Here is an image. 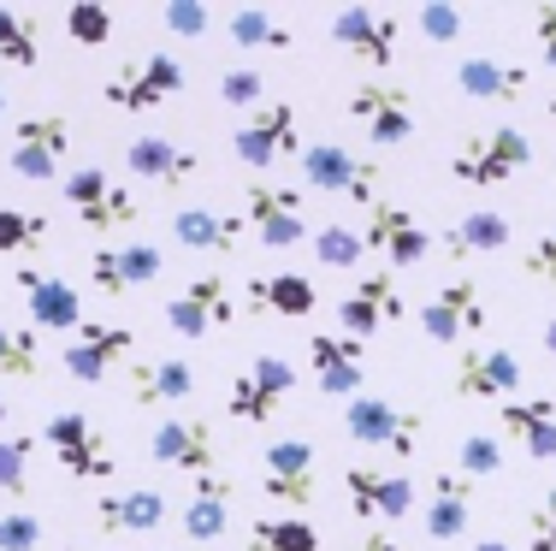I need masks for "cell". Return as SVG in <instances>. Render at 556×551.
Instances as JSON below:
<instances>
[{
  "mask_svg": "<svg viewBox=\"0 0 556 551\" xmlns=\"http://www.w3.org/2000/svg\"><path fill=\"white\" fill-rule=\"evenodd\" d=\"M533 161V137L521 125H492V130H473L456 154H450V178L462 190H497L509 184L521 166Z\"/></svg>",
  "mask_w": 556,
  "mask_h": 551,
  "instance_id": "cell-1",
  "label": "cell"
},
{
  "mask_svg": "<svg viewBox=\"0 0 556 551\" xmlns=\"http://www.w3.org/2000/svg\"><path fill=\"white\" fill-rule=\"evenodd\" d=\"M302 184H308V190H326V196H343V202L374 208L386 178H379V166L367 161V154H355L350 142L320 137V142H302Z\"/></svg>",
  "mask_w": 556,
  "mask_h": 551,
  "instance_id": "cell-2",
  "label": "cell"
},
{
  "mask_svg": "<svg viewBox=\"0 0 556 551\" xmlns=\"http://www.w3.org/2000/svg\"><path fill=\"white\" fill-rule=\"evenodd\" d=\"M343 433L355 444H374V451H391L396 463H408L420 451V439H427V422L415 410H403V403L379 398V391H362V398L343 403Z\"/></svg>",
  "mask_w": 556,
  "mask_h": 551,
  "instance_id": "cell-3",
  "label": "cell"
},
{
  "mask_svg": "<svg viewBox=\"0 0 556 551\" xmlns=\"http://www.w3.org/2000/svg\"><path fill=\"white\" fill-rule=\"evenodd\" d=\"M60 196L77 214V226H89V231H130L142 220L137 196H130L113 173H101V166H72V173L60 178Z\"/></svg>",
  "mask_w": 556,
  "mask_h": 551,
  "instance_id": "cell-4",
  "label": "cell"
},
{
  "mask_svg": "<svg viewBox=\"0 0 556 551\" xmlns=\"http://www.w3.org/2000/svg\"><path fill=\"white\" fill-rule=\"evenodd\" d=\"M184 89V65L172 48H149L142 60H125L118 72L101 84V96H108L113 113H154L161 101H172Z\"/></svg>",
  "mask_w": 556,
  "mask_h": 551,
  "instance_id": "cell-5",
  "label": "cell"
},
{
  "mask_svg": "<svg viewBox=\"0 0 556 551\" xmlns=\"http://www.w3.org/2000/svg\"><path fill=\"white\" fill-rule=\"evenodd\" d=\"M42 444H48V456L65 468L72 480H89V487H101V480H113V451H108V439H101V427L89 422L84 410H60V415H48V427H42Z\"/></svg>",
  "mask_w": 556,
  "mask_h": 551,
  "instance_id": "cell-6",
  "label": "cell"
},
{
  "mask_svg": "<svg viewBox=\"0 0 556 551\" xmlns=\"http://www.w3.org/2000/svg\"><path fill=\"white\" fill-rule=\"evenodd\" d=\"M290 391H296V362L267 350V356H255L243 374L231 379V386H225V415L243 422V427H267Z\"/></svg>",
  "mask_w": 556,
  "mask_h": 551,
  "instance_id": "cell-7",
  "label": "cell"
},
{
  "mask_svg": "<svg viewBox=\"0 0 556 551\" xmlns=\"http://www.w3.org/2000/svg\"><path fill=\"white\" fill-rule=\"evenodd\" d=\"M231 154H237L243 166H255V173H267V166H278V161H290V154L302 161V113L290 108V101H261V108L249 113L243 125H237Z\"/></svg>",
  "mask_w": 556,
  "mask_h": 551,
  "instance_id": "cell-8",
  "label": "cell"
},
{
  "mask_svg": "<svg viewBox=\"0 0 556 551\" xmlns=\"http://www.w3.org/2000/svg\"><path fill=\"white\" fill-rule=\"evenodd\" d=\"M261 492L278 510H308L314 492H320V475H314V439L302 433H278V439L261 451Z\"/></svg>",
  "mask_w": 556,
  "mask_h": 551,
  "instance_id": "cell-9",
  "label": "cell"
},
{
  "mask_svg": "<svg viewBox=\"0 0 556 551\" xmlns=\"http://www.w3.org/2000/svg\"><path fill=\"white\" fill-rule=\"evenodd\" d=\"M65 149H72V120L42 113V120H18L7 142V166L24 184H54L65 173Z\"/></svg>",
  "mask_w": 556,
  "mask_h": 551,
  "instance_id": "cell-10",
  "label": "cell"
},
{
  "mask_svg": "<svg viewBox=\"0 0 556 551\" xmlns=\"http://www.w3.org/2000/svg\"><path fill=\"white\" fill-rule=\"evenodd\" d=\"M326 30H332V42L355 65L386 72V65L396 60V42H403V12H391V7H343V12H332Z\"/></svg>",
  "mask_w": 556,
  "mask_h": 551,
  "instance_id": "cell-11",
  "label": "cell"
},
{
  "mask_svg": "<svg viewBox=\"0 0 556 551\" xmlns=\"http://www.w3.org/2000/svg\"><path fill=\"white\" fill-rule=\"evenodd\" d=\"M149 456L172 475H219V433L207 422H195V415H161V422L149 427Z\"/></svg>",
  "mask_w": 556,
  "mask_h": 551,
  "instance_id": "cell-12",
  "label": "cell"
},
{
  "mask_svg": "<svg viewBox=\"0 0 556 551\" xmlns=\"http://www.w3.org/2000/svg\"><path fill=\"white\" fill-rule=\"evenodd\" d=\"M521 386H527V362L503 345H468L456 356V374H450L456 398H480V403H509L521 398Z\"/></svg>",
  "mask_w": 556,
  "mask_h": 551,
  "instance_id": "cell-13",
  "label": "cell"
},
{
  "mask_svg": "<svg viewBox=\"0 0 556 551\" xmlns=\"http://www.w3.org/2000/svg\"><path fill=\"white\" fill-rule=\"evenodd\" d=\"M403 321H408V297L391 273H367V279H355L350 291L338 297V326L350 338H362V345H374V333L403 326Z\"/></svg>",
  "mask_w": 556,
  "mask_h": 551,
  "instance_id": "cell-14",
  "label": "cell"
},
{
  "mask_svg": "<svg viewBox=\"0 0 556 551\" xmlns=\"http://www.w3.org/2000/svg\"><path fill=\"white\" fill-rule=\"evenodd\" d=\"M343 108H350V120L362 125L379 149H403V142L415 137V101H408V89H396V84L362 77V84L343 96Z\"/></svg>",
  "mask_w": 556,
  "mask_h": 551,
  "instance_id": "cell-15",
  "label": "cell"
},
{
  "mask_svg": "<svg viewBox=\"0 0 556 551\" xmlns=\"http://www.w3.org/2000/svg\"><path fill=\"white\" fill-rule=\"evenodd\" d=\"M137 356V333L130 326H113V321H89L84 333L65 345V374L77 379V386H108V379Z\"/></svg>",
  "mask_w": 556,
  "mask_h": 551,
  "instance_id": "cell-16",
  "label": "cell"
},
{
  "mask_svg": "<svg viewBox=\"0 0 556 551\" xmlns=\"http://www.w3.org/2000/svg\"><path fill=\"white\" fill-rule=\"evenodd\" d=\"M343 498L355 522H403L415 510V475L408 468H343Z\"/></svg>",
  "mask_w": 556,
  "mask_h": 551,
  "instance_id": "cell-17",
  "label": "cell"
},
{
  "mask_svg": "<svg viewBox=\"0 0 556 551\" xmlns=\"http://www.w3.org/2000/svg\"><path fill=\"white\" fill-rule=\"evenodd\" d=\"M237 314V297H231V279L225 273H202V279H190L178 297L166 303V326L178 338H214L231 326Z\"/></svg>",
  "mask_w": 556,
  "mask_h": 551,
  "instance_id": "cell-18",
  "label": "cell"
},
{
  "mask_svg": "<svg viewBox=\"0 0 556 551\" xmlns=\"http://www.w3.org/2000/svg\"><path fill=\"white\" fill-rule=\"evenodd\" d=\"M485 297H480V279H450L439 291L420 303V333L432 338V345H462V338L485 333Z\"/></svg>",
  "mask_w": 556,
  "mask_h": 551,
  "instance_id": "cell-19",
  "label": "cell"
},
{
  "mask_svg": "<svg viewBox=\"0 0 556 551\" xmlns=\"http://www.w3.org/2000/svg\"><path fill=\"white\" fill-rule=\"evenodd\" d=\"M362 243H367V255H386L391 267H420V261L432 255V238L420 231V220L408 214L403 202H391V196H379V202L367 208Z\"/></svg>",
  "mask_w": 556,
  "mask_h": 551,
  "instance_id": "cell-20",
  "label": "cell"
},
{
  "mask_svg": "<svg viewBox=\"0 0 556 551\" xmlns=\"http://www.w3.org/2000/svg\"><path fill=\"white\" fill-rule=\"evenodd\" d=\"M243 226L255 231L267 249H296L308 238V220H302V190H278V184H249L243 190Z\"/></svg>",
  "mask_w": 556,
  "mask_h": 551,
  "instance_id": "cell-21",
  "label": "cell"
},
{
  "mask_svg": "<svg viewBox=\"0 0 556 551\" xmlns=\"http://www.w3.org/2000/svg\"><path fill=\"white\" fill-rule=\"evenodd\" d=\"M308 367L320 398H362L367 386V345L350 333H308Z\"/></svg>",
  "mask_w": 556,
  "mask_h": 551,
  "instance_id": "cell-22",
  "label": "cell"
},
{
  "mask_svg": "<svg viewBox=\"0 0 556 551\" xmlns=\"http://www.w3.org/2000/svg\"><path fill=\"white\" fill-rule=\"evenodd\" d=\"M166 267V255L154 243H101L89 249V285H96L101 297H130L137 285H154Z\"/></svg>",
  "mask_w": 556,
  "mask_h": 551,
  "instance_id": "cell-23",
  "label": "cell"
},
{
  "mask_svg": "<svg viewBox=\"0 0 556 551\" xmlns=\"http://www.w3.org/2000/svg\"><path fill=\"white\" fill-rule=\"evenodd\" d=\"M18 291H24L30 333H84V297H77V285H65L60 273L18 267Z\"/></svg>",
  "mask_w": 556,
  "mask_h": 551,
  "instance_id": "cell-24",
  "label": "cell"
},
{
  "mask_svg": "<svg viewBox=\"0 0 556 551\" xmlns=\"http://www.w3.org/2000/svg\"><path fill=\"white\" fill-rule=\"evenodd\" d=\"M125 166H130L142 184H154V190H184V184L202 173L195 149H184L178 137H161V130H142V137H130V142H125Z\"/></svg>",
  "mask_w": 556,
  "mask_h": 551,
  "instance_id": "cell-25",
  "label": "cell"
},
{
  "mask_svg": "<svg viewBox=\"0 0 556 551\" xmlns=\"http://www.w3.org/2000/svg\"><path fill=\"white\" fill-rule=\"evenodd\" d=\"M503 439H515V451L527 463H556V398L533 391V398H509L497 415Z\"/></svg>",
  "mask_w": 556,
  "mask_h": 551,
  "instance_id": "cell-26",
  "label": "cell"
},
{
  "mask_svg": "<svg viewBox=\"0 0 556 551\" xmlns=\"http://www.w3.org/2000/svg\"><path fill=\"white\" fill-rule=\"evenodd\" d=\"M468 516H473V480L456 475V468L432 475L427 480V504H420V528H427V540L456 546L462 534H468Z\"/></svg>",
  "mask_w": 556,
  "mask_h": 551,
  "instance_id": "cell-27",
  "label": "cell"
},
{
  "mask_svg": "<svg viewBox=\"0 0 556 551\" xmlns=\"http://www.w3.org/2000/svg\"><path fill=\"white\" fill-rule=\"evenodd\" d=\"M231 504H237V487H231V475H202V480H190V498H184V540H195V546H214L225 540V528H231Z\"/></svg>",
  "mask_w": 556,
  "mask_h": 551,
  "instance_id": "cell-28",
  "label": "cell"
},
{
  "mask_svg": "<svg viewBox=\"0 0 556 551\" xmlns=\"http://www.w3.org/2000/svg\"><path fill=\"white\" fill-rule=\"evenodd\" d=\"M456 89L468 101H521L533 89V72L515 60H497V54H462L456 60Z\"/></svg>",
  "mask_w": 556,
  "mask_h": 551,
  "instance_id": "cell-29",
  "label": "cell"
},
{
  "mask_svg": "<svg viewBox=\"0 0 556 551\" xmlns=\"http://www.w3.org/2000/svg\"><path fill=\"white\" fill-rule=\"evenodd\" d=\"M243 297L255 314H285V321H308L320 309V291L308 285V273H255V279H243Z\"/></svg>",
  "mask_w": 556,
  "mask_h": 551,
  "instance_id": "cell-30",
  "label": "cell"
},
{
  "mask_svg": "<svg viewBox=\"0 0 556 551\" xmlns=\"http://www.w3.org/2000/svg\"><path fill=\"white\" fill-rule=\"evenodd\" d=\"M509 243H515V220L497 214V208H473V214L450 220V231H444L439 249L450 261H468V255H503Z\"/></svg>",
  "mask_w": 556,
  "mask_h": 551,
  "instance_id": "cell-31",
  "label": "cell"
},
{
  "mask_svg": "<svg viewBox=\"0 0 556 551\" xmlns=\"http://www.w3.org/2000/svg\"><path fill=\"white\" fill-rule=\"evenodd\" d=\"M172 238L178 249H195V255H231L237 238H243V214H219V208H178L172 214Z\"/></svg>",
  "mask_w": 556,
  "mask_h": 551,
  "instance_id": "cell-32",
  "label": "cell"
},
{
  "mask_svg": "<svg viewBox=\"0 0 556 551\" xmlns=\"http://www.w3.org/2000/svg\"><path fill=\"white\" fill-rule=\"evenodd\" d=\"M190 391H195V367L184 356H161V362L130 367V403H137V410H166V403H184Z\"/></svg>",
  "mask_w": 556,
  "mask_h": 551,
  "instance_id": "cell-33",
  "label": "cell"
},
{
  "mask_svg": "<svg viewBox=\"0 0 556 551\" xmlns=\"http://www.w3.org/2000/svg\"><path fill=\"white\" fill-rule=\"evenodd\" d=\"M96 522L108 534H154L166 522V498L154 487H125V492H108L96 498Z\"/></svg>",
  "mask_w": 556,
  "mask_h": 551,
  "instance_id": "cell-34",
  "label": "cell"
},
{
  "mask_svg": "<svg viewBox=\"0 0 556 551\" xmlns=\"http://www.w3.org/2000/svg\"><path fill=\"white\" fill-rule=\"evenodd\" d=\"M225 36H231L237 48H255V54H273V48L285 54V48H296V30L267 7H237L231 18H225Z\"/></svg>",
  "mask_w": 556,
  "mask_h": 551,
  "instance_id": "cell-35",
  "label": "cell"
},
{
  "mask_svg": "<svg viewBox=\"0 0 556 551\" xmlns=\"http://www.w3.org/2000/svg\"><path fill=\"white\" fill-rule=\"evenodd\" d=\"M0 60L18 72L42 65V18L30 7H0Z\"/></svg>",
  "mask_w": 556,
  "mask_h": 551,
  "instance_id": "cell-36",
  "label": "cell"
},
{
  "mask_svg": "<svg viewBox=\"0 0 556 551\" xmlns=\"http://www.w3.org/2000/svg\"><path fill=\"white\" fill-rule=\"evenodd\" d=\"M249 551H320V534L302 516H267L249 522Z\"/></svg>",
  "mask_w": 556,
  "mask_h": 551,
  "instance_id": "cell-37",
  "label": "cell"
},
{
  "mask_svg": "<svg viewBox=\"0 0 556 551\" xmlns=\"http://www.w3.org/2000/svg\"><path fill=\"white\" fill-rule=\"evenodd\" d=\"M42 374V333L0 321V379H36Z\"/></svg>",
  "mask_w": 556,
  "mask_h": 551,
  "instance_id": "cell-38",
  "label": "cell"
},
{
  "mask_svg": "<svg viewBox=\"0 0 556 551\" xmlns=\"http://www.w3.org/2000/svg\"><path fill=\"white\" fill-rule=\"evenodd\" d=\"M30 456L36 433H0V492L7 498H30Z\"/></svg>",
  "mask_w": 556,
  "mask_h": 551,
  "instance_id": "cell-39",
  "label": "cell"
},
{
  "mask_svg": "<svg viewBox=\"0 0 556 551\" xmlns=\"http://www.w3.org/2000/svg\"><path fill=\"white\" fill-rule=\"evenodd\" d=\"M65 36L77 48H108L113 42V7L108 0H72L65 7Z\"/></svg>",
  "mask_w": 556,
  "mask_h": 551,
  "instance_id": "cell-40",
  "label": "cell"
},
{
  "mask_svg": "<svg viewBox=\"0 0 556 551\" xmlns=\"http://www.w3.org/2000/svg\"><path fill=\"white\" fill-rule=\"evenodd\" d=\"M314 261H320V267H338V273H350V267H362L367 261V243H362V231L355 226H320L314 231Z\"/></svg>",
  "mask_w": 556,
  "mask_h": 551,
  "instance_id": "cell-41",
  "label": "cell"
},
{
  "mask_svg": "<svg viewBox=\"0 0 556 551\" xmlns=\"http://www.w3.org/2000/svg\"><path fill=\"white\" fill-rule=\"evenodd\" d=\"M456 475H468V480H480V475H503V439L497 433H462V444H456Z\"/></svg>",
  "mask_w": 556,
  "mask_h": 551,
  "instance_id": "cell-42",
  "label": "cell"
},
{
  "mask_svg": "<svg viewBox=\"0 0 556 551\" xmlns=\"http://www.w3.org/2000/svg\"><path fill=\"white\" fill-rule=\"evenodd\" d=\"M42 243H48V220L36 208H0V255L42 249Z\"/></svg>",
  "mask_w": 556,
  "mask_h": 551,
  "instance_id": "cell-43",
  "label": "cell"
},
{
  "mask_svg": "<svg viewBox=\"0 0 556 551\" xmlns=\"http://www.w3.org/2000/svg\"><path fill=\"white\" fill-rule=\"evenodd\" d=\"M261 96H267V77H261L255 65H225V72H219V101H225V108L255 113Z\"/></svg>",
  "mask_w": 556,
  "mask_h": 551,
  "instance_id": "cell-44",
  "label": "cell"
},
{
  "mask_svg": "<svg viewBox=\"0 0 556 551\" xmlns=\"http://www.w3.org/2000/svg\"><path fill=\"white\" fill-rule=\"evenodd\" d=\"M415 24H420V36L439 42V48H450V42L468 36V18H462V7H450V0H427V7L415 12Z\"/></svg>",
  "mask_w": 556,
  "mask_h": 551,
  "instance_id": "cell-45",
  "label": "cell"
},
{
  "mask_svg": "<svg viewBox=\"0 0 556 551\" xmlns=\"http://www.w3.org/2000/svg\"><path fill=\"white\" fill-rule=\"evenodd\" d=\"M48 540V522L30 516V510H7L0 516V551H42Z\"/></svg>",
  "mask_w": 556,
  "mask_h": 551,
  "instance_id": "cell-46",
  "label": "cell"
},
{
  "mask_svg": "<svg viewBox=\"0 0 556 551\" xmlns=\"http://www.w3.org/2000/svg\"><path fill=\"white\" fill-rule=\"evenodd\" d=\"M161 24L172 36H207V30H214V12H207V0H166Z\"/></svg>",
  "mask_w": 556,
  "mask_h": 551,
  "instance_id": "cell-47",
  "label": "cell"
},
{
  "mask_svg": "<svg viewBox=\"0 0 556 551\" xmlns=\"http://www.w3.org/2000/svg\"><path fill=\"white\" fill-rule=\"evenodd\" d=\"M521 273H527L533 285H556V226L545 231V238H533V243H527Z\"/></svg>",
  "mask_w": 556,
  "mask_h": 551,
  "instance_id": "cell-48",
  "label": "cell"
},
{
  "mask_svg": "<svg viewBox=\"0 0 556 551\" xmlns=\"http://www.w3.org/2000/svg\"><path fill=\"white\" fill-rule=\"evenodd\" d=\"M527 551H556V487L539 498V510L527 516Z\"/></svg>",
  "mask_w": 556,
  "mask_h": 551,
  "instance_id": "cell-49",
  "label": "cell"
},
{
  "mask_svg": "<svg viewBox=\"0 0 556 551\" xmlns=\"http://www.w3.org/2000/svg\"><path fill=\"white\" fill-rule=\"evenodd\" d=\"M533 36H539V65H551V72H556V0L533 7Z\"/></svg>",
  "mask_w": 556,
  "mask_h": 551,
  "instance_id": "cell-50",
  "label": "cell"
},
{
  "mask_svg": "<svg viewBox=\"0 0 556 551\" xmlns=\"http://www.w3.org/2000/svg\"><path fill=\"white\" fill-rule=\"evenodd\" d=\"M355 551H403V546H396V534H386V528H367Z\"/></svg>",
  "mask_w": 556,
  "mask_h": 551,
  "instance_id": "cell-51",
  "label": "cell"
},
{
  "mask_svg": "<svg viewBox=\"0 0 556 551\" xmlns=\"http://www.w3.org/2000/svg\"><path fill=\"white\" fill-rule=\"evenodd\" d=\"M539 345H545V356L556 362V314H551V321H545V333H539Z\"/></svg>",
  "mask_w": 556,
  "mask_h": 551,
  "instance_id": "cell-52",
  "label": "cell"
},
{
  "mask_svg": "<svg viewBox=\"0 0 556 551\" xmlns=\"http://www.w3.org/2000/svg\"><path fill=\"white\" fill-rule=\"evenodd\" d=\"M468 551H515V546H509V540H473Z\"/></svg>",
  "mask_w": 556,
  "mask_h": 551,
  "instance_id": "cell-53",
  "label": "cell"
},
{
  "mask_svg": "<svg viewBox=\"0 0 556 551\" xmlns=\"http://www.w3.org/2000/svg\"><path fill=\"white\" fill-rule=\"evenodd\" d=\"M0 125H7V89H0Z\"/></svg>",
  "mask_w": 556,
  "mask_h": 551,
  "instance_id": "cell-54",
  "label": "cell"
},
{
  "mask_svg": "<svg viewBox=\"0 0 556 551\" xmlns=\"http://www.w3.org/2000/svg\"><path fill=\"white\" fill-rule=\"evenodd\" d=\"M7 415H12V410H7V398H0V427H7Z\"/></svg>",
  "mask_w": 556,
  "mask_h": 551,
  "instance_id": "cell-55",
  "label": "cell"
},
{
  "mask_svg": "<svg viewBox=\"0 0 556 551\" xmlns=\"http://www.w3.org/2000/svg\"><path fill=\"white\" fill-rule=\"evenodd\" d=\"M545 113H551V120H556V96H551V101H545Z\"/></svg>",
  "mask_w": 556,
  "mask_h": 551,
  "instance_id": "cell-56",
  "label": "cell"
},
{
  "mask_svg": "<svg viewBox=\"0 0 556 551\" xmlns=\"http://www.w3.org/2000/svg\"><path fill=\"white\" fill-rule=\"evenodd\" d=\"M60 551H84V546H60Z\"/></svg>",
  "mask_w": 556,
  "mask_h": 551,
  "instance_id": "cell-57",
  "label": "cell"
}]
</instances>
